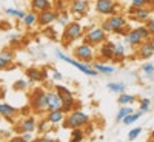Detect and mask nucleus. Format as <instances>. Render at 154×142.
Here are the masks:
<instances>
[{
	"label": "nucleus",
	"mask_w": 154,
	"mask_h": 142,
	"mask_svg": "<svg viewBox=\"0 0 154 142\" xmlns=\"http://www.w3.org/2000/svg\"><path fill=\"white\" fill-rule=\"evenodd\" d=\"M85 36V30L83 25L77 20H71L65 28H63V34H62V43L63 46H69L74 42L80 40Z\"/></svg>",
	"instance_id": "f257e3e1"
},
{
	"label": "nucleus",
	"mask_w": 154,
	"mask_h": 142,
	"mask_svg": "<svg viewBox=\"0 0 154 142\" xmlns=\"http://www.w3.org/2000/svg\"><path fill=\"white\" fill-rule=\"evenodd\" d=\"M149 39H151V33L146 28V25H140V27H136V28L130 30L123 36V43L137 48L142 42L149 40Z\"/></svg>",
	"instance_id": "f03ea898"
},
{
	"label": "nucleus",
	"mask_w": 154,
	"mask_h": 142,
	"mask_svg": "<svg viewBox=\"0 0 154 142\" xmlns=\"http://www.w3.org/2000/svg\"><path fill=\"white\" fill-rule=\"evenodd\" d=\"M88 124H89V114H86L82 110L69 111V114L63 121V127L69 128V130H72V128H83Z\"/></svg>",
	"instance_id": "7ed1b4c3"
},
{
	"label": "nucleus",
	"mask_w": 154,
	"mask_h": 142,
	"mask_svg": "<svg viewBox=\"0 0 154 142\" xmlns=\"http://www.w3.org/2000/svg\"><path fill=\"white\" fill-rule=\"evenodd\" d=\"M29 105H31V110L37 114L48 113V94H46V91H43L42 88H35L34 93L29 97Z\"/></svg>",
	"instance_id": "20e7f679"
},
{
	"label": "nucleus",
	"mask_w": 154,
	"mask_h": 142,
	"mask_svg": "<svg viewBox=\"0 0 154 142\" xmlns=\"http://www.w3.org/2000/svg\"><path fill=\"white\" fill-rule=\"evenodd\" d=\"M56 56L60 59V60H63V62H66V63H69V65H72L75 70H79L80 73H83V74H86V76H91V77H96L99 73L91 67V63H85V62H80V60H77V59H72V57H69V56H66L65 53H62V51H57L56 53Z\"/></svg>",
	"instance_id": "39448f33"
},
{
	"label": "nucleus",
	"mask_w": 154,
	"mask_h": 142,
	"mask_svg": "<svg viewBox=\"0 0 154 142\" xmlns=\"http://www.w3.org/2000/svg\"><path fill=\"white\" fill-rule=\"evenodd\" d=\"M105 40H108V33L103 31L100 27H91L85 33V36L82 39V42L89 43L93 46H99V45L103 43Z\"/></svg>",
	"instance_id": "423d86ee"
},
{
	"label": "nucleus",
	"mask_w": 154,
	"mask_h": 142,
	"mask_svg": "<svg viewBox=\"0 0 154 142\" xmlns=\"http://www.w3.org/2000/svg\"><path fill=\"white\" fill-rule=\"evenodd\" d=\"M72 54H74V59H77V60L85 62V63H91V62H94L96 51H94V46L93 45L82 42V43L74 46Z\"/></svg>",
	"instance_id": "0eeeda50"
},
{
	"label": "nucleus",
	"mask_w": 154,
	"mask_h": 142,
	"mask_svg": "<svg viewBox=\"0 0 154 142\" xmlns=\"http://www.w3.org/2000/svg\"><path fill=\"white\" fill-rule=\"evenodd\" d=\"M109 28H111V33L114 34H122L125 36L128 31H130V28H128V22L125 19V16L119 14V12H114V14H111L108 19H106Z\"/></svg>",
	"instance_id": "6e6552de"
},
{
	"label": "nucleus",
	"mask_w": 154,
	"mask_h": 142,
	"mask_svg": "<svg viewBox=\"0 0 154 142\" xmlns=\"http://www.w3.org/2000/svg\"><path fill=\"white\" fill-rule=\"evenodd\" d=\"M54 90L59 93V96L62 99V104H63L62 110L65 111V113L72 111L74 107H75V99H74V94H72L71 90H68L66 87H63V85H56Z\"/></svg>",
	"instance_id": "1a4fd4ad"
},
{
	"label": "nucleus",
	"mask_w": 154,
	"mask_h": 142,
	"mask_svg": "<svg viewBox=\"0 0 154 142\" xmlns=\"http://www.w3.org/2000/svg\"><path fill=\"white\" fill-rule=\"evenodd\" d=\"M59 16H60V12L57 9H53V8L45 9L37 14V25L38 27H49L51 23L57 22Z\"/></svg>",
	"instance_id": "9d476101"
},
{
	"label": "nucleus",
	"mask_w": 154,
	"mask_h": 142,
	"mask_svg": "<svg viewBox=\"0 0 154 142\" xmlns=\"http://www.w3.org/2000/svg\"><path fill=\"white\" fill-rule=\"evenodd\" d=\"M94 8L100 16H111L114 12H117V3H116V0H96Z\"/></svg>",
	"instance_id": "9b49d317"
},
{
	"label": "nucleus",
	"mask_w": 154,
	"mask_h": 142,
	"mask_svg": "<svg viewBox=\"0 0 154 142\" xmlns=\"http://www.w3.org/2000/svg\"><path fill=\"white\" fill-rule=\"evenodd\" d=\"M88 2L86 0H71L69 3V12L74 16V17H85L86 12H88Z\"/></svg>",
	"instance_id": "f8f14e48"
},
{
	"label": "nucleus",
	"mask_w": 154,
	"mask_h": 142,
	"mask_svg": "<svg viewBox=\"0 0 154 142\" xmlns=\"http://www.w3.org/2000/svg\"><path fill=\"white\" fill-rule=\"evenodd\" d=\"M114 51H116V43L111 40H105L102 45H99V56L105 62L114 59Z\"/></svg>",
	"instance_id": "ddd939ff"
},
{
	"label": "nucleus",
	"mask_w": 154,
	"mask_h": 142,
	"mask_svg": "<svg viewBox=\"0 0 154 142\" xmlns=\"http://www.w3.org/2000/svg\"><path fill=\"white\" fill-rule=\"evenodd\" d=\"M25 74H26L28 80H31L32 84L34 82H43V80L48 79V71L46 70H40V68H35V67L28 68L26 71H25Z\"/></svg>",
	"instance_id": "4468645a"
},
{
	"label": "nucleus",
	"mask_w": 154,
	"mask_h": 142,
	"mask_svg": "<svg viewBox=\"0 0 154 142\" xmlns=\"http://www.w3.org/2000/svg\"><path fill=\"white\" fill-rule=\"evenodd\" d=\"M0 116L5 118L6 121L12 122L19 116V110L14 108L12 105H9V104H6V102H3V104H0Z\"/></svg>",
	"instance_id": "2eb2a0df"
},
{
	"label": "nucleus",
	"mask_w": 154,
	"mask_h": 142,
	"mask_svg": "<svg viewBox=\"0 0 154 142\" xmlns=\"http://www.w3.org/2000/svg\"><path fill=\"white\" fill-rule=\"evenodd\" d=\"M130 14L137 22H146L149 19V16H151V8H146V6H143V8H134V6H131L130 8Z\"/></svg>",
	"instance_id": "dca6fc26"
},
{
	"label": "nucleus",
	"mask_w": 154,
	"mask_h": 142,
	"mask_svg": "<svg viewBox=\"0 0 154 142\" xmlns=\"http://www.w3.org/2000/svg\"><path fill=\"white\" fill-rule=\"evenodd\" d=\"M66 114L65 111H63L62 108L60 110H49L46 113V121L51 124V125H57V124H62L63 121H65Z\"/></svg>",
	"instance_id": "f3484780"
},
{
	"label": "nucleus",
	"mask_w": 154,
	"mask_h": 142,
	"mask_svg": "<svg viewBox=\"0 0 154 142\" xmlns=\"http://www.w3.org/2000/svg\"><path fill=\"white\" fill-rule=\"evenodd\" d=\"M48 94V111L49 110H60L63 107L62 99L57 91H46Z\"/></svg>",
	"instance_id": "a211bd4d"
},
{
	"label": "nucleus",
	"mask_w": 154,
	"mask_h": 142,
	"mask_svg": "<svg viewBox=\"0 0 154 142\" xmlns=\"http://www.w3.org/2000/svg\"><path fill=\"white\" fill-rule=\"evenodd\" d=\"M19 130L22 133H25V131H35L37 130V121H35V118H34V116H26V118L19 124Z\"/></svg>",
	"instance_id": "6ab92c4d"
},
{
	"label": "nucleus",
	"mask_w": 154,
	"mask_h": 142,
	"mask_svg": "<svg viewBox=\"0 0 154 142\" xmlns=\"http://www.w3.org/2000/svg\"><path fill=\"white\" fill-rule=\"evenodd\" d=\"M137 56L140 59H149L154 56V48L151 46V43L148 40L142 42L139 46H137Z\"/></svg>",
	"instance_id": "aec40b11"
},
{
	"label": "nucleus",
	"mask_w": 154,
	"mask_h": 142,
	"mask_svg": "<svg viewBox=\"0 0 154 142\" xmlns=\"http://www.w3.org/2000/svg\"><path fill=\"white\" fill-rule=\"evenodd\" d=\"M31 11L34 12H42L45 9H49L53 8V0H31Z\"/></svg>",
	"instance_id": "412c9836"
},
{
	"label": "nucleus",
	"mask_w": 154,
	"mask_h": 142,
	"mask_svg": "<svg viewBox=\"0 0 154 142\" xmlns=\"http://www.w3.org/2000/svg\"><path fill=\"white\" fill-rule=\"evenodd\" d=\"M91 67L97 71V73H103V74H114L116 68L111 65H105V63H100V62H91Z\"/></svg>",
	"instance_id": "4be33fe9"
},
{
	"label": "nucleus",
	"mask_w": 154,
	"mask_h": 142,
	"mask_svg": "<svg viewBox=\"0 0 154 142\" xmlns=\"http://www.w3.org/2000/svg\"><path fill=\"white\" fill-rule=\"evenodd\" d=\"M136 102V96L134 94H128V93H120L117 97V104L119 105H133Z\"/></svg>",
	"instance_id": "5701e85b"
},
{
	"label": "nucleus",
	"mask_w": 154,
	"mask_h": 142,
	"mask_svg": "<svg viewBox=\"0 0 154 142\" xmlns=\"http://www.w3.org/2000/svg\"><path fill=\"white\" fill-rule=\"evenodd\" d=\"M131 113H134L131 105H120V110L117 111V116H116V122H122L123 118H126V116L131 114Z\"/></svg>",
	"instance_id": "b1692460"
},
{
	"label": "nucleus",
	"mask_w": 154,
	"mask_h": 142,
	"mask_svg": "<svg viewBox=\"0 0 154 142\" xmlns=\"http://www.w3.org/2000/svg\"><path fill=\"white\" fill-rule=\"evenodd\" d=\"M22 22L26 28H32L34 25H37V12H34V11L26 12V16H25V19Z\"/></svg>",
	"instance_id": "393cba45"
},
{
	"label": "nucleus",
	"mask_w": 154,
	"mask_h": 142,
	"mask_svg": "<svg viewBox=\"0 0 154 142\" xmlns=\"http://www.w3.org/2000/svg\"><path fill=\"white\" fill-rule=\"evenodd\" d=\"M106 88L109 90L111 93H116V94H120V93H125L126 90V85L122 84V82H109L106 85Z\"/></svg>",
	"instance_id": "a878e982"
},
{
	"label": "nucleus",
	"mask_w": 154,
	"mask_h": 142,
	"mask_svg": "<svg viewBox=\"0 0 154 142\" xmlns=\"http://www.w3.org/2000/svg\"><path fill=\"white\" fill-rule=\"evenodd\" d=\"M5 14L6 16H11V17H16L19 20H23L25 16H26V12L22 11V9H16V8H6L5 9Z\"/></svg>",
	"instance_id": "bb28decb"
},
{
	"label": "nucleus",
	"mask_w": 154,
	"mask_h": 142,
	"mask_svg": "<svg viewBox=\"0 0 154 142\" xmlns=\"http://www.w3.org/2000/svg\"><path fill=\"white\" fill-rule=\"evenodd\" d=\"M142 114H143V113L140 111V110H139V111H134V113H131V114H128L126 118H123V121H122V122H123L125 125H131V124L137 122L140 118H142Z\"/></svg>",
	"instance_id": "cd10ccee"
},
{
	"label": "nucleus",
	"mask_w": 154,
	"mask_h": 142,
	"mask_svg": "<svg viewBox=\"0 0 154 142\" xmlns=\"http://www.w3.org/2000/svg\"><path fill=\"white\" fill-rule=\"evenodd\" d=\"M85 131L83 128H72L71 130V142H80L85 139Z\"/></svg>",
	"instance_id": "c85d7f7f"
},
{
	"label": "nucleus",
	"mask_w": 154,
	"mask_h": 142,
	"mask_svg": "<svg viewBox=\"0 0 154 142\" xmlns=\"http://www.w3.org/2000/svg\"><path fill=\"white\" fill-rule=\"evenodd\" d=\"M125 56H126L125 45L123 43H116V51H114V59L112 60H123Z\"/></svg>",
	"instance_id": "c756f323"
},
{
	"label": "nucleus",
	"mask_w": 154,
	"mask_h": 142,
	"mask_svg": "<svg viewBox=\"0 0 154 142\" xmlns=\"http://www.w3.org/2000/svg\"><path fill=\"white\" fill-rule=\"evenodd\" d=\"M142 73L145 74V79H154V63H143Z\"/></svg>",
	"instance_id": "7c9ffc66"
},
{
	"label": "nucleus",
	"mask_w": 154,
	"mask_h": 142,
	"mask_svg": "<svg viewBox=\"0 0 154 142\" xmlns=\"http://www.w3.org/2000/svg\"><path fill=\"white\" fill-rule=\"evenodd\" d=\"M29 85H32V82L31 80H25V79H19V80H16L14 82V90L16 91H23V90H26Z\"/></svg>",
	"instance_id": "2f4dec72"
},
{
	"label": "nucleus",
	"mask_w": 154,
	"mask_h": 142,
	"mask_svg": "<svg viewBox=\"0 0 154 142\" xmlns=\"http://www.w3.org/2000/svg\"><path fill=\"white\" fill-rule=\"evenodd\" d=\"M69 22H71V17H69L68 12H65V11L60 12V16H59V19H57V23L60 25V27H62V28H65Z\"/></svg>",
	"instance_id": "473e14b6"
},
{
	"label": "nucleus",
	"mask_w": 154,
	"mask_h": 142,
	"mask_svg": "<svg viewBox=\"0 0 154 142\" xmlns=\"http://www.w3.org/2000/svg\"><path fill=\"white\" fill-rule=\"evenodd\" d=\"M140 134H142V127H136V128H133V130H130V133H128V139L136 140Z\"/></svg>",
	"instance_id": "72a5a7b5"
},
{
	"label": "nucleus",
	"mask_w": 154,
	"mask_h": 142,
	"mask_svg": "<svg viewBox=\"0 0 154 142\" xmlns=\"http://www.w3.org/2000/svg\"><path fill=\"white\" fill-rule=\"evenodd\" d=\"M0 56H2L3 59H6L9 63H12V62H14V53H12V51L11 49H3V51H0Z\"/></svg>",
	"instance_id": "f704fd0d"
},
{
	"label": "nucleus",
	"mask_w": 154,
	"mask_h": 142,
	"mask_svg": "<svg viewBox=\"0 0 154 142\" xmlns=\"http://www.w3.org/2000/svg\"><path fill=\"white\" fill-rule=\"evenodd\" d=\"M149 108H151V100H149L148 97H145V99L140 100V107H139L140 111H142V113H146Z\"/></svg>",
	"instance_id": "c9c22d12"
},
{
	"label": "nucleus",
	"mask_w": 154,
	"mask_h": 142,
	"mask_svg": "<svg viewBox=\"0 0 154 142\" xmlns=\"http://www.w3.org/2000/svg\"><path fill=\"white\" fill-rule=\"evenodd\" d=\"M48 125H51L48 121H46V118L43 119V121H40V122H37V131L38 133H45L46 130H48Z\"/></svg>",
	"instance_id": "e433bc0d"
},
{
	"label": "nucleus",
	"mask_w": 154,
	"mask_h": 142,
	"mask_svg": "<svg viewBox=\"0 0 154 142\" xmlns=\"http://www.w3.org/2000/svg\"><path fill=\"white\" fill-rule=\"evenodd\" d=\"M149 3H151V0H133L131 6H134V8H143V6H148Z\"/></svg>",
	"instance_id": "4c0bfd02"
},
{
	"label": "nucleus",
	"mask_w": 154,
	"mask_h": 142,
	"mask_svg": "<svg viewBox=\"0 0 154 142\" xmlns=\"http://www.w3.org/2000/svg\"><path fill=\"white\" fill-rule=\"evenodd\" d=\"M34 131H25V133H22V136H23V139H25V142H29V140H34V134H32Z\"/></svg>",
	"instance_id": "58836bf2"
},
{
	"label": "nucleus",
	"mask_w": 154,
	"mask_h": 142,
	"mask_svg": "<svg viewBox=\"0 0 154 142\" xmlns=\"http://www.w3.org/2000/svg\"><path fill=\"white\" fill-rule=\"evenodd\" d=\"M145 25H146V28L149 30V33H151V36H154V20H152V19H148Z\"/></svg>",
	"instance_id": "ea45409f"
},
{
	"label": "nucleus",
	"mask_w": 154,
	"mask_h": 142,
	"mask_svg": "<svg viewBox=\"0 0 154 142\" xmlns=\"http://www.w3.org/2000/svg\"><path fill=\"white\" fill-rule=\"evenodd\" d=\"M9 65H11V63H9L6 59H3L2 56H0V70H6Z\"/></svg>",
	"instance_id": "a19ab883"
},
{
	"label": "nucleus",
	"mask_w": 154,
	"mask_h": 142,
	"mask_svg": "<svg viewBox=\"0 0 154 142\" xmlns=\"http://www.w3.org/2000/svg\"><path fill=\"white\" fill-rule=\"evenodd\" d=\"M51 77H53V80H62V79H63V76H62V74H60L59 71H56V70L53 71V74H51Z\"/></svg>",
	"instance_id": "79ce46f5"
},
{
	"label": "nucleus",
	"mask_w": 154,
	"mask_h": 142,
	"mask_svg": "<svg viewBox=\"0 0 154 142\" xmlns=\"http://www.w3.org/2000/svg\"><path fill=\"white\" fill-rule=\"evenodd\" d=\"M20 39H22L20 34H14V36H11V37H9V40H11V43H19V42H20Z\"/></svg>",
	"instance_id": "37998d69"
},
{
	"label": "nucleus",
	"mask_w": 154,
	"mask_h": 142,
	"mask_svg": "<svg viewBox=\"0 0 154 142\" xmlns=\"http://www.w3.org/2000/svg\"><path fill=\"white\" fill-rule=\"evenodd\" d=\"M11 142H25V139H23V136L20 134V136H14L11 139Z\"/></svg>",
	"instance_id": "c03bdc74"
},
{
	"label": "nucleus",
	"mask_w": 154,
	"mask_h": 142,
	"mask_svg": "<svg viewBox=\"0 0 154 142\" xmlns=\"http://www.w3.org/2000/svg\"><path fill=\"white\" fill-rule=\"evenodd\" d=\"M149 43H151V46L154 48V36H151V39H149V40H148Z\"/></svg>",
	"instance_id": "a18cd8bd"
},
{
	"label": "nucleus",
	"mask_w": 154,
	"mask_h": 142,
	"mask_svg": "<svg viewBox=\"0 0 154 142\" xmlns=\"http://www.w3.org/2000/svg\"><path fill=\"white\" fill-rule=\"evenodd\" d=\"M149 6H151V11H154V0H151V3H149Z\"/></svg>",
	"instance_id": "49530a36"
}]
</instances>
